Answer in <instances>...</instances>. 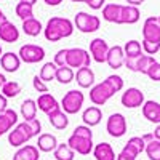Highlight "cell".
<instances>
[{
    "mask_svg": "<svg viewBox=\"0 0 160 160\" xmlns=\"http://www.w3.org/2000/svg\"><path fill=\"white\" fill-rule=\"evenodd\" d=\"M38 158H40V151L37 149V146L32 144L22 146L13 155V160H38Z\"/></svg>",
    "mask_w": 160,
    "mask_h": 160,
    "instance_id": "cell-26",
    "label": "cell"
},
{
    "mask_svg": "<svg viewBox=\"0 0 160 160\" xmlns=\"http://www.w3.org/2000/svg\"><path fill=\"white\" fill-rule=\"evenodd\" d=\"M0 40L7 43H15L19 40V29L8 19L0 22Z\"/></svg>",
    "mask_w": 160,
    "mask_h": 160,
    "instance_id": "cell-15",
    "label": "cell"
},
{
    "mask_svg": "<svg viewBox=\"0 0 160 160\" xmlns=\"http://www.w3.org/2000/svg\"><path fill=\"white\" fill-rule=\"evenodd\" d=\"M75 82L80 88H91L95 85V72L91 68H82L75 72Z\"/></svg>",
    "mask_w": 160,
    "mask_h": 160,
    "instance_id": "cell-23",
    "label": "cell"
},
{
    "mask_svg": "<svg viewBox=\"0 0 160 160\" xmlns=\"http://www.w3.org/2000/svg\"><path fill=\"white\" fill-rule=\"evenodd\" d=\"M144 152L149 157V160H160V141L152 139L149 142H146Z\"/></svg>",
    "mask_w": 160,
    "mask_h": 160,
    "instance_id": "cell-37",
    "label": "cell"
},
{
    "mask_svg": "<svg viewBox=\"0 0 160 160\" xmlns=\"http://www.w3.org/2000/svg\"><path fill=\"white\" fill-rule=\"evenodd\" d=\"M3 21H7V16H5V13L0 10V22H3Z\"/></svg>",
    "mask_w": 160,
    "mask_h": 160,
    "instance_id": "cell-52",
    "label": "cell"
},
{
    "mask_svg": "<svg viewBox=\"0 0 160 160\" xmlns=\"http://www.w3.org/2000/svg\"><path fill=\"white\" fill-rule=\"evenodd\" d=\"M21 2H24V3H28V5H32V7H34V3H37V0H21Z\"/></svg>",
    "mask_w": 160,
    "mask_h": 160,
    "instance_id": "cell-51",
    "label": "cell"
},
{
    "mask_svg": "<svg viewBox=\"0 0 160 160\" xmlns=\"http://www.w3.org/2000/svg\"><path fill=\"white\" fill-rule=\"evenodd\" d=\"M32 87H34V90H35L37 93H40V95L48 93V85H47L38 75H34V78H32Z\"/></svg>",
    "mask_w": 160,
    "mask_h": 160,
    "instance_id": "cell-41",
    "label": "cell"
},
{
    "mask_svg": "<svg viewBox=\"0 0 160 160\" xmlns=\"http://www.w3.org/2000/svg\"><path fill=\"white\" fill-rule=\"evenodd\" d=\"M146 75H148L151 80H154V82H160V62L158 61H154L151 66L148 72H146Z\"/></svg>",
    "mask_w": 160,
    "mask_h": 160,
    "instance_id": "cell-40",
    "label": "cell"
},
{
    "mask_svg": "<svg viewBox=\"0 0 160 160\" xmlns=\"http://www.w3.org/2000/svg\"><path fill=\"white\" fill-rule=\"evenodd\" d=\"M154 61H155L154 56L141 55L138 58H125L123 66H125L128 71H131V72H139V74H144L146 75V72H148V69H149V66Z\"/></svg>",
    "mask_w": 160,
    "mask_h": 160,
    "instance_id": "cell-11",
    "label": "cell"
},
{
    "mask_svg": "<svg viewBox=\"0 0 160 160\" xmlns=\"http://www.w3.org/2000/svg\"><path fill=\"white\" fill-rule=\"evenodd\" d=\"M85 3H87L91 10H101V8H104L106 0H85Z\"/></svg>",
    "mask_w": 160,
    "mask_h": 160,
    "instance_id": "cell-43",
    "label": "cell"
},
{
    "mask_svg": "<svg viewBox=\"0 0 160 160\" xmlns=\"http://www.w3.org/2000/svg\"><path fill=\"white\" fill-rule=\"evenodd\" d=\"M141 138L144 139V142H149V141L154 139V135H144V136H141Z\"/></svg>",
    "mask_w": 160,
    "mask_h": 160,
    "instance_id": "cell-49",
    "label": "cell"
},
{
    "mask_svg": "<svg viewBox=\"0 0 160 160\" xmlns=\"http://www.w3.org/2000/svg\"><path fill=\"white\" fill-rule=\"evenodd\" d=\"M18 56L21 59V62L26 64H37L40 61H43L45 58V50L38 45L34 43H28V45H22L18 51Z\"/></svg>",
    "mask_w": 160,
    "mask_h": 160,
    "instance_id": "cell-7",
    "label": "cell"
},
{
    "mask_svg": "<svg viewBox=\"0 0 160 160\" xmlns=\"http://www.w3.org/2000/svg\"><path fill=\"white\" fill-rule=\"evenodd\" d=\"M141 111L144 118H148L151 123H160V104L157 101H144Z\"/></svg>",
    "mask_w": 160,
    "mask_h": 160,
    "instance_id": "cell-20",
    "label": "cell"
},
{
    "mask_svg": "<svg viewBox=\"0 0 160 160\" xmlns=\"http://www.w3.org/2000/svg\"><path fill=\"white\" fill-rule=\"evenodd\" d=\"M0 66L5 72H16L21 66V59L18 56V53H13V51H7L0 56Z\"/></svg>",
    "mask_w": 160,
    "mask_h": 160,
    "instance_id": "cell-18",
    "label": "cell"
},
{
    "mask_svg": "<svg viewBox=\"0 0 160 160\" xmlns=\"http://www.w3.org/2000/svg\"><path fill=\"white\" fill-rule=\"evenodd\" d=\"M7 82V77L3 75V74H0V88H2L3 87V83Z\"/></svg>",
    "mask_w": 160,
    "mask_h": 160,
    "instance_id": "cell-50",
    "label": "cell"
},
{
    "mask_svg": "<svg viewBox=\"0 0 160 160\" xmlns=\"http://www.w3.org/2000/svg\"><path fill=\"white\" fill-rule=\"evenodd\" d=\"M21 117L24 118V122L26 120H32L35 118L37 115V102L35 99H24L22 104H21Z\"/></svg>",
    "mask_w": 160,
    "mask_h": 160,
    "instance_id": "cell-30",
    "label": "cell"
},
{
    "mask_svg": "<svg viewBox=\"0 0 160 160\" xmlns=\"http://www.w3.org/2000/svg\"><path fill=\"white\" fill-rule=\"evenodd\" d=\"M74 34V22L68 18L53 16L47 21L43 28V35L48 42H59L61 38H68Z\"/></svg>",
    "mask_w": 160,
    "mask_h": 160,
    "instance_id": "cell-3",
    "label": "cell"
},
{
    "mask_svg": "<svg viewBox=\"0 0 160 160\" xmlns=\"http://www.w3.org/2000/svg\"><path fill=\"white\" fill-rule=\"evenodd\" d=\"M141 18V11L138 7L123 5L122 15H120V24H136Z\"/></svg>",
    "mask_w": 160,
    "mask_h": 160,
    "instance_id": "cell-27",
    "label": "cell"
},
{
    "mask_svg": "<svg viewBox=\"0 0 160 160\" xmlns=\"http://www.w3.org/2000/svg\"><path fill=\"white\" fill-rule=\"evenodd\" d=\"M82 120H83V125L87 127H96L101 123L102 120V111L98 108V106H90V108H87L82 114Z\"/></svg>",
    "mask_w": 160,
    "mask_h": 160,
    "instance_id": "cell-19",
    "label": "cell"
},
{
    "mask_svg": "<svg viewBox=\"0 0 160 160\" xmlns=\"http://www.w3.org/2000/svg\"><path fill=\"white\" fill-rule=\"evenodd\" d=\"M158 22H160V16H158Z\"/></svg>",
    "mask_w": 160,
    "mask_h": 160,
    "instance_id": "cell-55",
    "label": "cell"
},
{
    "mask_svg": "<svg viewBox=\"0 0 160 160\" xmlns=\"http://www.w3.org/2000/svg\"><path fill=\"white\" fill-rule=\"evenodd\" d=\"M55 62L58 68H64V66H68L66 62H68V48H62V50H59L56 55H55Z\"/></svg>",
    "mask_w": 160,
    "mask_h": 160,
    "instance_id": "cell-42",
    "label": "cell"
},
{
    "mask_svg": "<svg viewBox=\"0 0 160 160\" xmlns=\"http://www.w3.org/2000/svg\"><path fill=\"white\" fill-rule=\"evenodd\" d=\"M3 55V51H2V43H0V56Z\"/></svg>",
    "mask_w": 160,
    "mask_h": 160,
    "instance_id": "cell-54",
    "label": "cell"
},
{
    "mask_svg": "<svg viewBox=\"0 0 160 160\" xmlns=\"http://www.w3.org/2000/svg\"><path fill=\"white\" fill-rule=\"evenodd\" d=\"M71 2H74V3H85V0H71Z\"/></svg>",
    "mask_w": 160,
    "mask_h": 160,
    "instance_id": "cell-53",
    "label": "cell"
},
{
    "mask_svg": "<svg viewBox=\"0 0 160 160\" xmlns=\"http://www.w3.org/2000/svg\"><path fill=\"white\" fill-rule=\"evenodd\" d=\"M37 109H40L43 114H50V112H53L55 109H58V108H61L59 106V102L56 101V98L51 95V93H43V95H38V98H37Z\"/></svg>",
    "mask_w": 160,
    "mask_h": 160,
    "instance_id": "cell-17",
    "label": "cell"
},
{
    "mask_svg": "<svg viewBox=\"0 0 160 160\" xmlns=\"http://www.w3.org/2000/svg\"><path fill=\"white\" fill-rule=\"evenodd\" d=\"M18 125V112L13 109H7L0 114V136L8 135L13 127Z\"/></svg>",
    "mask_w": 160,
    "mask_h": 160,
    "instance_id": "cell-14",
    "label": "cell"
},
{
    "mask_svg": "<svg viewBox=\"0 0 160 160\" xmlns=\"http://www.w3.org/2000/svg\"><path fill=\"white\" fill-rule=\"evenodd\" d=\"M68 146L80 155H90L93 152V131L87 125H78L68 139Z\"/></svg>",
    "mask_w": 160,
    "mask_h": 160,
    "instance_id": "cell-2",
    "label": "cell"
},
{
    "mask_svg": "<svg viewBox=\"0 0 160 160\" xmlns=\"http://www.w3.org/2000/svg\"><path fill=\"white\" fill-rule=\"evenodd\" d=\"M144 93L139 90V88H127L123 93H122V98H120V102H122L123 108L127 109H136V108H142L144 104Z\"/></svg>",
    "mask_w": 160,
    "mask_h": 160,
    "instance_id": "cell-10",
    "label": "cell"
},
{
    "mask_svg": "<svg viewBox=\"0 0 160 160\" xmlns=\"http://www.w3.org/2000/svg\"><path fill=\"white\" fill-rule=\"evenodd\" d=\"M125 58H138L142 55V47L138 40H128L123 47Z\"/></svg>",
    "mask_w": 160,
    "mask_h": 160,
    "instance_id": "cell-34",
    "label": "cell"
},
{
    "mask_svg": "<svg viewBox=\"0 0 160 160\" xmlns=\"http://www.w3.org/2000/svg\"><path fill=\"white\" fill-rule=\"evenodd\" d=\"M122 149H125V151L130 152L131 155L138 157L141 152H144V149H146V142H144V139H142L141 136H133V138L128 139V142L123 146Z\"/></svg>",
    "mask_w": 160,
    "mask_h": 160,
    "instance_id": "cell-29",
    "label": "cell"
},
{
    "mask_svg": "<svg viewBox=\"0 0 160 160\" xmlns=\"http://www.w3.org/2000/svg\"><path fill=\"white\" fill-rule=\"evenodd\" d=\"M104 82L109 85V88L114 91V95L123 90V78L120 77V75H115V74H114V75H109L108 78L104 80Z\"/></svg>",
    "mask_w": 160,
    "mask_h": 160,
    "instance_id": "cell-38",
    "label": "cell"
},
{
    "mask_svg": "<svg viewBox=\"0 0 160 160\" xmlns=\"http://www.w3.org/2000/svg\"><path fill=\"white\" fill-rule=\"evenodd\" d=\"M40 131H42V123H40L38 118L21 122L8 133V144L11 148L19 149L26 146V142L31 141L34 136H40Z\"/></svg>",
    "mask_w": 160,
    "mask_h": 160,
    "instance_id": "cell-1",
    "label": "cell"
},
{
    "mask_svg": "<svg viewBox=\"0 0 160 160\" xmlns=\"http://www.w3.org/2000/svg\"><path fill=\"white\" fill-rule=\"evenodd\" d=\"M85 102V95L80 90H71L68 91L61 99V109L68 114V115H74L77 112L82 111Z\"/></svg>",
    "mask_w": 160,
    "mask_h": 160,
    "instance_id": "cell-4",
    "label": "cell"
},
{
    "mask_svg": "<svg viewBox=\"0 0 160 160\" xmlns=\"http://www.w3.org/2000/svg\"><path fill=\"white\" fill-rule=\"evenodd\" d=\"M37 149L40 152H53L56 148H58V139L55 135L51 133H42L37 139Z\"/></svg>",
    "mask_w": 160,
    "mask_h": 160,
    "instance_id": "cell-22",
    "label": "cell"
},
{
    "mask_svg": "<svg viewBox=\"0 0 160 160\" xmlns=\"http://www.w3.org/2000/svg\"><path fill=\"white\" fill-rule=\"evenodd\" d=\"M43 2L50 7H58L59 3H62V0H43Z\"/></svg>",
    "mask_w": 160,
    "mask_h": 160,
    "instance_id": "cell-46",
    "label": "cell"
},
{
    "mask_svg": "<svg viewBox=\"0 0 160 160\" xmlns=\"http://www.w3.org/2000/svg\"><path fill=\"white\" fill-rule=\"evenodd\" d=\"M109 45L104 38H93L90 42V56L95 62H106V58H108V53H109Z\"/></svg>",
    "mask_w": 160,
    "mask_h": 160,
    "instance_id": "cell-12",
    "label": "cell"
},
{
    "mask_svg": "<svg viewBox=\"0 0 160 160\" xmlns=\"http://www.w3.org/2000/svg\"><path fill=\"white\" fill-rule=\"evenodd\" d=\"M142 40L148 42H154V43H160V22L158 18L155 16H149L142 24Z\"/></svg>",
    "mask_w": 160,
    "mask_h": 160,
    "instance_id": "cell-13",
    "label": "cell"
},
{
    "mask_svg": "<svg viewBox=\"0 0 160 160\" xmlns=\"http://www.w3.org/2000/svg\"><path fill=\"white\" fill-rule=\"evenodd\" d=\"M106 62L111 69H120L125 62V53H123V47L120 45H114L109 48L108 58H106Z\"/></svg>",
    "mask_w": 160,
    "mask_h": 160,
    "instance_id": "cell-16",
    "label": "cell"
},
{
    "mask_svg": "<svg viewBox=\"0 0 160 160\" xmlns=\"http://www.w3.org/2000/svg\"><path fill=\"white\" fill-rule=\"evenodd\" d=\"M0 90H2V95L8 99V98H16L21 93L22 88H21V85L18 82H15V80H7Z\"/></svg>",
    "mask_w": 160,
    "mask_h": 160,
    "instance_id": "cell-33",
    "label": "cell"
},
{
    "mask_svg": "<svg viewBox=\"0 0 160 160\" xmlns=\"http://www.w3.org/2000/svg\"><path fill=\"white\" fill-rule=\"evenodd\" d=\"M56 69H58V66L55 62H45L42 68H40V72H38V77L43 80V82H51V80H55L56 77Z\"/></svg>",
    "mask_w": 160,
    "mask_h": 160,
    "instance_id": "cell-32",
    "label": "cell"
},
{
    "mask_svg": "<svg viewBox=\"0 0 160 160\" xmlns=\"http://www.w3.org/2000/svg\"><path fill=\"white\" fill-rule=\"evenodd\" d=\"M115 160H136V157L131 155L130 152H127L125 149H122V151L117 154V158H115Z\"/></svg>",
    "mask_w": 160,
    "mask_h": 160,
    "instance_id": "cell-44",
    "label": "cell"
},
{
    "mask_svg": "<svg viewBox=\"0 0 160 160\" xmlns=\"http://www.w3.org/2000/svg\"><path fill=\"white\" fill-rule=\"evenodd\" d=\"M68 68L71 69H82V68H90L91 64V56L90 51L85 48H68Z\"/></svg>",
    "mask_w": 160,
    "mask_h": 160,
    "instance_id": "cell-6",
    "label": "cell"
},
{
    "mask_svg": "<svg viewBox=\"0 0 160 160\" xmlns=\"http://www.w3.org/2000/svg\"><path fill=\"white\" fill-rule=\"evenodd\" d=\"M152 135H154V139H157V141H160V123L157 125V128L154 130V133H152Z\"/></svg>",
    "mask_w": 160,
    "mask_h": 160,
    "instance_id": "cell-48",
    "label": "cell"
},
{
    "mask_svg": "<svg viewBox=\"0 0 160 160\" xmlns=\"http://www.w3.org/2000/svg\"><path fill=\"white\" fill-rule=\"evenodd\" d=\"M122 7L118 3H108L102 8V19L108 22L120 24V15H122Z\"/></svg>",
    "mask_w": 160,
    "mask_h": 160,
    "instance_id": "cell-25",
    "label": "cell"
},
{
    "mask_svg": "<svg viewBox=\"0 0 160 160\" xmlns=\"http://www.w3.org/2000/svg\"><path fill=\"white\" fill-rule=\"evenodd\" d=\"M74 78H75V72H74V69L68 68V66H64V68H58V69H56V77H55V80H56V82H59L61 85H68V83H71Z\"/></svg>",
    "mask_w": 160,
    "mask_h": 160,
    "instance_id": "cell-31",
    "label": "cell"
},
{
    "mask_svg": "<svg viewBox=\"0 0 160 160\" xmlns=\"http://www.w3.org/2000/svg\"><path fill=\"white\" fill-rule=\"evenodd\" d=\"M128 130L127 125V118L123 114L115 112L108 118V123H106V131L109 133L112 138H122Z\"/></svg>",
    "mask_w": 160,
    "mask_h": 160,
    "instance_id": "cell-8",
    "label": "cell"
},
{
    "mask_svg": "<svg viewBox=\"0 0 160 160\" xmlns=\"http://www.w3.org/2000/svg\"><path fill=\"white\" fill-rule=\"evenodd\" d=\"M15 13H16V16H18L21 21L31 19V18H34V7L24 3V2H19V3L16 5V8H15Z\"/></svg>",
    "mask_w": 160,
    "mask_h": 160,
    "instance_id": "cell-36",
    "label": "cell"
},
{
    "mask_svg": "<svg viewBox=\"0 0 160 160\" xmlns=\"http://www.w3.org/2000/svg\"><path fill=\"white\" fill-rule=\"evenodd\" d=\"M142 51L146 53L148 56H152V55H157L160 51V43H154V42H148V40H142Z\"/></svg>",
    "mask_w": 160,
    "mask_h": 160,
    "instance_id": "cell-39",
    "label": "cell"
},
{
    "mask_svg": "<svg viewBox=\"0 0 160 160\" xmlns=\"http://www.w3.org/2000/svg\"><path fill=\"white\" fill-rule=\"evenodd\" d=\"M114 96V91L109 88V85L106 82L96 83L90 88V101L93 102V106H104L111 98Z\"/></svg>",
    "mask_w": 160,
    "mask_h": 160,
    "instance_id": "cell-9",
    "label": "cell"
},
{
    "mask_svg": "<svg viewBox=\"0 0 160 160\" xmlns=\"http://www.w3.org/2000/svg\"><path fill=\"white\" fill-rule=\"evenodd\" d=\"M93 157L96 160H115L117 155L112 149V146L109 142H99L93 148Z\"/></svg>",
    "mask_w": 160,
    "mask_h": 160,
    "instance_id": "cell-24",
    "label": "cell"
},
{
    "mask_svg": "<svg viewBox=\"0 0 160 160\" xmlns=\"http://www.w3.org/2000/svg\"><path fill=\"white\" fill-rule=\"evenodd\" d=\"M7 109H8V99L2 95V93H0V114L5 112Z\"/></svg>",
    "mask_w": 160,
    "mask_h": 160,
    "instance_id": "cell-45",
    "label": "cell"
},
{
    "mask_svg": "<svg viewBox=\"0 0 160 160\" xmlns=\"http://www.w3.org/2000/svg\"><path fill=\"white\" fill-rule=\"evenodd\" d=\"M48 122L51 123L53 128H56V130H66L68 125H69V117L61 108H58V109H55L53 112L48 114Z\"/></svg>",
    "mask_w": 160,
    "mask_h": 160,
    "instance_id": "cell-21",
    "label": "cell"
},
{
    "mask_svg": "<svg viewBox=\"0 0 160 160\" xmlns=\"http://www.w3.org/2000/svg\"><path fill=\"white\" fill-rule=\"evenodd\" d=\"M127 3L131 5V7H139L144 3V0H127Z\"/></svg>",
    "mask_w": 160,
    "mask_h": 160,
    "instance_id": "cell-47",
    "label": "cell"
},
{
    "mask_svg": "<svg viewBox=\"0 0 160 160\" xmlns=\"http://www.w3.org/2000/svg\"><path fill=\"white\" fill-rule=\"evenodd\" d=\"M22 32L29 37H37L43 32V26L37 18H31V19H26L22 21Z\"/></svg>",
    "mask_w": 160,
    "mask_h": 160,
    "instance_id": "cell-28",
    "label": "cell"
},
{
    "mask_svg": "<svg viewBox=\"0 0 160 160\" xmlns=\"http://www.w3.org/2000/svg\"><path fill=\"white\" fill-rule=\"evenodd\" d=\"M74 26L82 34H93L101 28V19L87 11H78L74 18Z\"/></svg>",
    "mask_w": 160,
    "mask_h": 160,
    "instance_id": "cell-5",
    "label": "cell"
},
{
    "mask_svg": "<svg viewBox=\"0 0 160 160\" xmlns=\"http://www.w3.org/2000/svg\"><path fill=\"white\" fill-rule=\"evenodd\" d=\"M53 155H55L56 160H74L75 152L68 146V142L58 144V148L53 151Z\"/></svg>",
    "mask_w": 160,
    "mask_h": 160,
    "instance_id": "cell-35",
    "label": "cell"
}]
</instances>
